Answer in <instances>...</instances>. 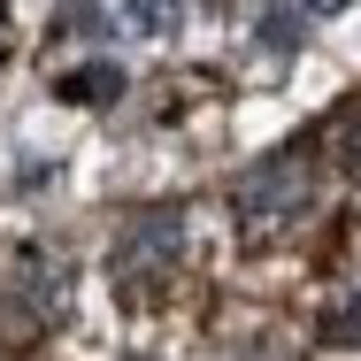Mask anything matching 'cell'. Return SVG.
I'll return each instance as SVG.
<instances>
[{"instance_id": "obj_7", "label": "cell", "mask_w": 361, "mask_h": 361, "mask_svg": "<svg viewBox=\"0 0 361 361\" xmlns=\"http://www.w3.org/2000/svg\"><path fill=\"white\" fill-rule=\"evenodd\" d=\"M0 23H8V0H0Z\"/></svg>"}, {"instance_id": "obj_3", "label": "cell", "mask_w": 361, "mask_h": 361, "mask_svg": "<svg viewBox=\"0 0 361 361\" xmlns=\"http://www.w3.org/2000/svg\"><path fill=\"white\" fill-rule=\"evenodd\" d=\"M54 92H62V100H116V92H123V70H116V62H85V70H70Z\"/></svg>"}, {"instance_id": "obj_4", "label": "cell", "mask_w": 361, "mask_h": 361, "mask_svg": "<svg viewBox=\"0 0 361 361\" xmlns=\"http://www.w3.org/2000/svg\"><path fill=\"white\" fill-rule=\"evenodd\" d=\"M323 338H331V346H361V300H346V307H331Z\"/></svg>"}, {"instance_id": "obj_2", "label": "cell", "mask_w": 361, "mask_h": 361, "mask_svg": "<svg viewBox=\"0 0 361 361\" xmlns=\"http://www.w3.org/2000/svg\"><path fill=\"white\" fill-rule=\"evenodd\" d=\"M123 31L131 39H177L185 31V0H123Z\"/></svg>"}, {"instance_id": "obj_1", "label": "cell", "mask_w": 361, "mask_h": 361, "mask_svg": "<svg viewBox=\"0 0 361 361\" xmlns=\"http://www.w3.org/2000/svg\"><path fill=\"white\" fill-rule=\"evenodd\" d=\"M300 200H307V169L285 161V154H277V161H262V169L238 185V216H246V223H277V216H292Z\"/></svg>"}, {"instance_id": "obj_6", "label": "cell", "mask_w": 361, "mask_h": 361, "mask_svg": "<svg viewBox=\"0 0 361 361\" xmlns=\"http://www.w3.org/2000/svg\"><path fill=\"white\" fill-rule=\"evenodd\" d=\"M300 8H307V16H346L354 0H300Z\"/></svg>"}, {"instance_id": "obj_5", "label": "cell", "mask_w": 361, "mask_h": 361, "mask_svg": "<svg viewBox=\"0 0 361 361\" xmlns=\"http://www.w3.org/2000/svg\"><path fill=\"white\" fill-rule=\"evenodd\" d=\"M262 31H269V47H277V54H285V47H292V31H300V16H285V8H277V16H269V23H262Z\"/></svg>"}]
</instances>
